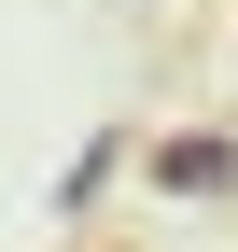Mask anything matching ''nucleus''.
<instances>
[{"label": "nucleus", "mask_w": 238, "mask_h": 252, "mask_svg": "<svg viewBox=\"0 0 238 252\" xmlns=\"http://www.w3.org/2000/svg\"><path fill=\"white\" fill-rule=\"evenodd\" d=\"M154 182L168 196H238V140L224 126H182V140H154Z\"/></svg>", "instance_id": "obj_1"}]
</instances>
